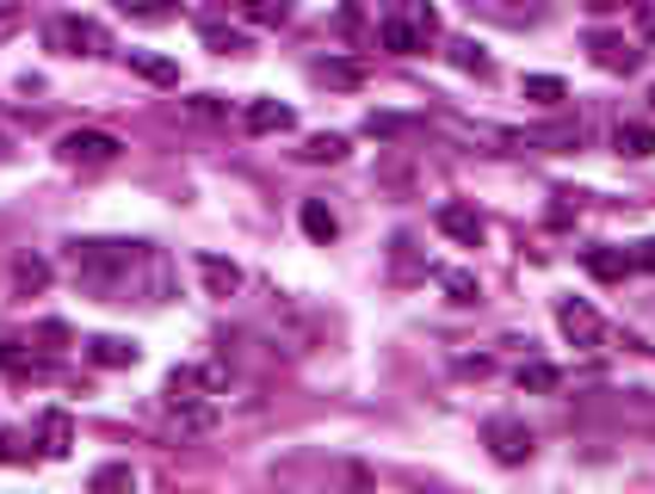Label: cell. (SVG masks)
<instances>
[{
  "label": "cell",
  "mask_w": 655,
  "mask_h": 494,
  "mask_svg": "<svg viewBox=\"0 0 655 494\" xmlns=\"http://www.w3.org/2000/svg\"><path fill=\"white\" fill-rule=\"evenodd\" d=\"M198 278H204V291H211V297H235V291H241V266L223 260V254H198Z\"/></svg>",
  "instance_id": "obj_14"
},
{
  "label": "cell",
  "mask_w": 655,
  "mask_h": 494,
  "mask_svg": "<svg viewBox=\"0 0 655 494\" xmlns=\"http://www.w3.org/2000/svg\"><path fill=\"white\" fill-rule=\"evenodd\" d=\"M433 223H439V235H452L458 247H483V235H488L483 211H476V204H464V198H445L433 211Z\"/></svg>",
  "instance_id": "obj_6"
},
{
  "label": "cell",
  "mask_w": 655,
  "mask_h": 494,
  "mask_svg": "<svg viewBox=\"0 0 655 494\" xmlns=\"http://www.w3.org/2000/svg\"><path fill=\"white\" fill-rule=\"evenodd\" d=\"M452 68H464V75H476V80L495 75V62H488V50L476 44V37H458L452 44Z\"/></svg>",
  "instance_id": "obj_23"
},
{
  "label": "cell",
  "mask_w": 655,
  "mask_h": 494,
  "mask_svg": "<svg viewBox=\"0 0 655 494\" xmlns=\"http://www.w3.org/2000/svg\"><path fill=\"white\" fill-rule=\"evenodd\" d=\"M0 370H7V377H25V384H44L56 365H50V358H37V353H25L19 340H0Z\"/></svg>",
  "instance_id": "obj_12"
},
{
  "label": "cell",
  "mask_w": 655,
  "mask_h": 494,
  "mask_svg": "<svg viewBox=\"0 0 655 494\" xmlns=\"http://www.w3.org/2000/svg\"><path fill=\"white\" fill-rule=\"evenodd\" d=\"M168 415L180 420V432H211V427H217V408H211L204 396H192V401H168Z\"/></svg>",
  "instance_id": "obj_20"
},
{
  "label": "cell",
  "mask_w": 655,
  "mask_h": 494,
  "mask_svg": "<svg viewBox=\"0 0 655 494\" xmlns=\"http://www.w3.org/2000/svg\"><path fill=\"white\" fill-rule=\"evenodd\" d=\"M297 223H303V235H310L315 247H328L334 235H341V216L328 211L322 198H303V211H297Z\"/></svg>",
  "instance_id": "obj_16"
},
{
  "label": "cell",
  "mask_w": 655,
  "mask_h": 494,
  "mask_svg": "<svg viewBox=\"0 0 655 494\" xmlns=\"http://www.w3.org/2000/svg\"><path fill=\"white\" fill-rule=\"evenodd\" d=\"M526 149H581V124H545V130H526Z\"/></svg>",
  "instance_id": "obj_25"
},
{
  "label": "cell",
  "mask_w": 655,
  "mask_h": 494,
  "mask_svg": "<svg viewBox=\"0 0 655 494\" xmlns=\"http://www.w3.org/2000/svg\"><path fill=\"white\" fill-rule=\"evenodd\" d=\"M390 260H396V278L421 272V266H415V241H408V235H396V241H390Z\"/></svg>",
  "instance_id": "obj_34"
},
{
  "label": "cell",
  "mask_w": 655,
  "mask_h": 494,
  "mask_svg": "<svg viewBox=\"0 0 655 494\" xmlns=\"http://www.w3.org/2000/svg\"><path fill=\"white\" fill-rule=\"evenodd\" d=\"M223 111H229V106H223L217 93H192V99H186V118H198V124H217Z\"/></svg>",
  "instance_id": "obj_32"
},
{
  "label": "cell",
  "mask_w": 655,
  "mask_h": 494,
  "mask_svg": "<svg viewBox=\"0 0 655 494\" xmlns=\"http://www.w3.org/2000/svg\"><path fill=\"white\" fill-rule=\"evenodd\" d=\"M125 154V142L111 137V130H68L63 142H56V161L63 168H111Z\"/></svg>",
  "instance_id": "obj_4"
},
{
  "label": "cell",
  "mask_w": 655,
  "mask_h": 494,
  "mask_svg": "<svg viewBox=\"0 0 655 494\" xmlns=\"http://www.w3.org/2000/svg\"><path fill=\"white\" fill-rule=\"evenodd\" d=\"M581 7H588V13H624L631 0H581Z\"/></svg>",
  "instance_id": "obj_39"
},
{
  "label": "cell",
  "mask_w": 655,
  "mask_h": 494,
  "mask_svg": "<svg viewBox=\"0 0 655 494\" xmlns=\"http://www.w3.org/2000/svg\"><path fill=\"white\" fill-rule=\"evenodd\" d=\"M68 266H75V284L94 291L99 303H173V266L161 247L149 241H106V235H87V241H68Z\"/></svg>",
  "instance_id": "obj_1"
},
{
  "label": "cell",
  "mask_w": 655,
  "mask_h": 494,
  "mask_svg": "<svg viewBox=\"0 0 655 494\" xmlns=\"http://www.w3.org/2000/svg\"><path fill=\"white\" fill-rule=\"evenodd\" d=\"M483 445H488V458H495V463H507V470H514V463H526V458H531V445H538V439H531L526 420L495 415V420L483 427Z\"/></svg>",
  "instance_id": "obj_5"
},
{
  "label": "cell",
  "mask_w": 655,
  "mask_h": 494,
  "mask_svg": "<svg viewBox=\"0 0 655 494\" xmlns=\"http://www.w3.org/2000/svg\"><path fill=\"white\" fill-rule=\"evenodd\" d=\"M526 99L531 106H545V111H557L562 99H569V87H562L557 75H526Z\"/></svg>",
  "instance_id": "obj_27"
},
{
  "label": "cell",
  "mask_w": 655,
  "mask_h": 494,
  "mask_svg": "<svg viewBox=\"0 0 655 494\" xmlns=\"http://www.w3.org/2000/svg\"><path fill=\"white\" fill-rule=\"evenodd\" d=\"M612 142H619V154H631V161H649V154H655V124L624 118V124H619V137H612Z\"/></svg>",
  "instance_id": "obj_19"
},
{
  "label": "cell",
  "mask_w": 655,
  "mask_h": 494,
  "mask_svg": "<svg viewBox=\"0 0 655 494\" xmlns=\"http://www.w3.org/2000/svg\"><path fill=\"white\" fill-rule=\"evenodd\" d=\"M44 284H50V260L25 254V260L13 266V291H19V297H32V291H44Z\"/></svg>",
  "instance_id": "obj_26"
},
{
  "label": "cell",
  "mask_w": 655,
  "mask_h": 494,
  "mask_svg": "<svg viewBox=\"0 0 655 494\" xmlns=\"http://www.w3.org/2000/svg\"><path fill=\"white\" fill-rule=\"evenodd\" d=\"M94 488L106 494V488H137V470L130 463H99L94 470Z\"/></svg>",
  "instance_id": "obj_30"
},
{
  "label": "cell",
  "mask_w": 655,
  "mask_h": 494,
  "mask_svg": "<svg viewBox=\"0 0 655 494\" xmlns=\"http://www.w3.org/2000/svg\"><path fill=\"white\" fill-rule=\"evenodd\" d=\"M44 44L56 50V56H99V50H111V37H106V25L87 13H56L44 25Z\"/></svg>",
  "instance_id": "obj_3"
},
{
  "label": "cell",
  "mask_w": 655,
  "mask_h": 494,
  "mask_svg": "<svg viewBox=\"0 0 655 494\" xmlns=\"http://www.w3.org/2000/svg\"><path fill=\"white\" fill-rule=\"evenodd\" d=\"M248 130L254 137H284V130H297V111L279 106V99H248Z\"/></svg>",
  "instance_id": "obj_11"
},
{
  "label": "cell",
  "mask_w": 655,
  "mask_h": 494,
  "mask_svg": "<svg viewBox=\"0 0 655 494\" xmlns=\"http://www.w3.org/2000/svg\"><path fill=\"white\" fill-rule=\"evenodd\" d=\"M365 130H372V137H408V130H415V118H396V111H372V118H365Z\"/></svg>",
  "instance_id": "obj_31"
},
{
  "label": "cell",
  "mask_w": 655,
  "mask_h": 494,
  "mask_svg": "<svg viewBox=\"0 0 655 494\" xmlns=\"http://www.w3.org/2000/svg\"><path fill=\"white\" fill-rule=\"evenodd\" d=\"M130 68H137L149 87H180V62L161 56V50H130Z\"/></svg>",
  "instance_id": "obj_15"
},
{
  "label": "cell",
  "mask_w": 655,
  "mask_h": 494,
  "mask_svg": "<svg viewBox=\"0 0 655 494\" xmlns=\"http://www.w3.org/2000/svg\"><path fill=\"white\" fill-rule=\"evenodd\" d=\"M495 370V358L488 353H476V358H458V377H488Z\"/></svg>",
  "instance_id": "obj_37"
},
{
  "label": "cell",
  "mask_w": 655,
  "mask_h": 494,
  "mask_svg": "<svg viewBox=\"0 0 655 494\" xmlns=\"http://www.w3.org/2000/svg\"><path fill=\"white\" fill-rule=\"evenodd\" d=\"M433 278L445 284V297H452V303H476V297H483V284H476L470 272H458V266H445V272H433Z\"/></svg>",
  "instance_id": "obj_28"
},
{
  "label": "cell",
  "mask_w": 655,
  "mask_h": 494,
  "mask_svg": "<svg viewBox=\"0 0 655 494\" xmlns=\"http://www.w3.org/2000/svg\"><path fill=\"white\" fill-rule=\"evenodd\" d=\"M37 451H44V458H68V451H75V420H68V408H44V415H37Z\"/></svg>",
  "instance_id": "obj_8"
},
{
  "label": "cell",
  "mask_w": 655,
  "mask_h": 494,
  "mask_svg": "<svg viewBox=\"0 0 655 494\" xmlns=\"http://www.w3.org/2000/svg\"><path fill=\"white\" fill-rule=\"evenodd\" d=\"M631 266H637V272H655V235H649V241H637V247H631Z\"/></svg>",
  "instance_id": "obj_38"
},
{
  "label": "cell",
  "mask_w": 655,
  "mask_h": 494,
  "mask_svg": "<svg viewBox=\"0 0 655 494\" xmlns=\"http://www.w3.org/2000/svg\"><path fill=\"white\" fill-rule=\"evenodd\" d=\"M37 340H44L50 353H63V346H68L75 334H68V322H37Z\"/></svg>",
  "instance_id": "obj_35"
},
{
  "label": "cell",
  "mask_w": 655,
  "mask_h": 494,
  "mask_svg": "<svg viewBox=\"0 0 655 494\" xmlns=\"http://www.w3.org/2000/svg\"><path fill=\"white\" fill-rule=\"evenodd\" d=\"M204 50H217V56H248V31L241 25H223V19H204L198 25Z\"/></svg>",
  "instance_id": "obj_17"
},
{
  "label": "cell",
  "mask_w": 655,
  "mask_h": 494,
  "mask_svg": "<svg viewBox=\"0 0 655 494\" xmlns=\"http://www.w3.org/2000/svg\"><path fill=\"white\" fill-rule=\"evenodd\" d=\"M557 327L569 346H600V315H593V303H581V297H557Z\"/></svg>",
  "instance_id": "obj_7"
},
{
  "label": "cell",
  "mask_w": 655,
  "mask_h": 494,
  "mask_svg": "<svg viewBox=\"0 0 655 494\" xmlns=\"http://www.w3.org/2000/svg\"><path fill=\"white\" fill-rule=\"evenodd\" d=\"M118 13L142 19V25H168V19H180V0H118Z\"/></svg>",
  "instance_id": "obj_24"
},
{
  "label": "cell",
  "mask_w": 655,
  "mask_h": 494,
  "mask_svg": "<svg viewBox=\"0 0 655 494\" xmlns=\"http://www.w3.org/2000/svg\"><path fill=\"white\" fill-rule=\"evenodd\" d=\"M310 80H322V87H365V62H346V56H322L310 68Z\"/></svg>",
  "instance_id": "obj_18"
},
{
  "label": "cell",
  "mask_w": 655,
  "mask_h": 494,
  "mask_svg": "<svg viewBox=\"0 0 655 494\" xmlns=\"http://www.w3.org/2000/svg\"><path fill=\"white\" fill-rule=\"evenodd\" d=\"M377 44L396 50V56H421V50H433L439 44V7L433 0H384Z\"/></svg>",
  "instance_id": "obj_2"
},
{
  "label": "cell",
  "mask_w": 655,
  "mask_h": 494,
  "mask_svg": "<svg viewBox=\"0 0 655 494\" xmlns=\"http://www.w3.org/2000/svg\"><path fill=\"white\" fill-rule=\"evenodd\" d=\"M87 358H94L99 370H130L142 358V346H137V340H125V334H94V340H87Z\"/></svg>",
  "instance_id": "obj_10"
},
{
  "label": "cell",
  "mask_w": 655,
  "mask_h": 494,
  "mask_svg": "<svg viewBox=\"0 0 655 494\" xmlns=\"http://www.w3.org/2000/svg\"><path fill=\"white\" fill-rule=\"evenodd\" d=\"M649 111H655V87H649Z\"/></svg>",
  "instance_id": "obj_40"
},
{
  "label": "cell",
  "mask_w": 655,
  "mask_h": 494,
  "mask_svg": "<svg viewBox=\"0 0 655 494\" xmlns=\"http://www.w3.org/2000/svg\"><path fill=\"white\" fill-rule=\"evenodd\" d=\"M519 389H526V396H550V389H562V370L545 365V358H526V365H519Z\"/></svg>",
  "instance_id": "obj_22"
},
{
  "label": "cell",
  "mask_w": 655,
  "mask_h": 494,
  "mask_svg": "<svg viewBox=\"0 0 655 494\" xmlns=\"http://www.w3.org/2000/svg\"><path fill=\"white\" fill-rule=\"evenodd\" d=\"M19 25H25V7H19V0H0V37H13Z\"/></svg>",
  "instance_id": "obj_36"
},
{
  "label": "cell",
  "mask_w": 655,
  "mask_h": 494,
  "mask_svg": "<svg viewBox=\"0 0 655 494\" xmlns=\"http://www.w3.org/2000/svg\"><path fill=\"white\" fill-rule=\"evenodd\" d=\"M588 50H593V62H600L606 75H631V68H637V44H624L619 31H593Z\"/></svg>",
  "instance_id": "obj_9"
},
{
  "label": "cell",
  "mask_w": 655,
  "mask_h": 494,
  "mask_svg": "<svg viewBox=\"0 0 655 494\" xmlns=\"http://www.w3.org/2000/svg\"><path fill=\"white\" fill-rule=\"evenodd\" d=\"M0 463H32V445H25V432L0 427Z\"/></svg>",
  "instance_id": "obj_33"
},
{
  "label": "cell",
  "mask_w": 655,
  "mask_h": 494,
  "mask_svg": "<svg viewBox=\"0 0 655 494\" xmlns=\"http://www.w3.org/2000/svg\"><path fill=\"white\" fill-rule=\"evenodd\" d=\"M346 149H353V142H346L341 130H322V137H310L297 154H303V161H315V168H322V161L334 168V161H346Z\"/></svg>",
  "instance_id": "obj_21"
},
{
  "label": "cell",
  "mask_w": 655,
  "mask_h": 494,
  "mask_svg": "<svg viewBox=\"0 0 655 494\" xmlns=\"http://www.w3.org/2000/svg\"><path fill=\"white\" fill-rule=\"evenodd\" d=\"M241 19H254V25H284L291 7H284V0H241Z\"/></svg>",
  "instance_id": "obj_29"
},
{
  "label": "cell",
  "mask_w": 655,
  "mask_h": 494,
  "mask_svg": "<svg viewBox=\"0 0 655 494\" xmlns=\"http://www.w3.org/2000/svg\"><path fill=\"white\" fill-rule=\"evenodd\" d=\"M581 266H588L600 284H619L624 272H631V254L624 247H606V241H593V247H581Z\"/></svg>",
  "instance_id": "obj_13"
}]
</instances>
